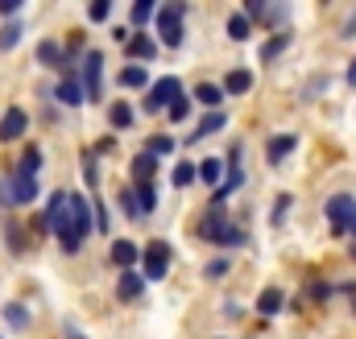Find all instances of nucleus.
<instances>
[{"instance_id": "27", "label": "nucleus", "mask_w": 356, "mask_h": 339, "mask_svg": "<svg viewBox=\"0 0 356 339\" xmlns=\"http://www.w3.org/2000/svg\"><path fill=\"white\" fill-rule=\"evenodd\" d=\"M199 178H203L207 186H220V182H224V162H220V158H203V162H199Z\"/></svg>"}, {"instance_id": "5", "label": "nucleus", "mask_w": 356, "mask_h": 339, "mask_svg": "<svg viewBox=\"0 0 356 339\" xmlns=\"http://www.w3.org/2000/svg\"><path fill=\"white\" fill-rule=\"evenodd\" d=\"M83 95L88 99H104V54L99 50H88L83 54Z\"/></svg>"}, {"instance_id": "37", "label": "nucleus", "mask_w": 356, "mask_h": 339, "mask_svg": "<svg viewBox=\"0 0 356 339\" xmlns=\"http://www.w3.org/2000/svg\"><path fill=\"white\" fill-rule=\"evenodd\" d=\"M145 154H154V158H166V154H175V141H170V137H154V141L145 145Z\"/></svg>"}, {"instance_id": "36", "label": "nucleus", "mask_w": 356, "mask_h": 339, "mask_svg": "<svg viewBox=\"0 0 356 339\" xmlns=\"http://www.w3.org/2000/svg\"><path fill=\"white\" fill-rule=\"evenodd\" d=\"M21 232H25V228H17V224L4 228V245H8L13 253H25V236H21Z\"/></svg>"}, {"instance_id": "26", "label": "nucleus", "mask_w": 356, "mask_h": 339, "mask_svg": "<svg viewBox=\"0 0 356 339\" xmlns=\"http://www.w3.org/2000/svg\"><path fill=\"white\" fill-rule=\"evenodd\" d=\"M4 323H8L13 331H25V327H29V306H21V302H8V306H4Z\"/></svg>"}, {"instance_id": "24", "label": "nucleus", "mask_w": 356, "mask_h": 339, "mask_svg": "<svg viewBox=\"0 0 356 339\" xmlns=\"http://www.w3.org/2000/svg\"><path fill=\"white\" fill-rule=\"evenodd\" d=\"M38 170H42V149H38V145H29V149L21 154V162H17V170H13V174H21V178H33Z\"/></svg>"}, {"instance_id": "48", "label": "nucleus", "mask_w": 356, "mask_h": 339, "mask_svg": "<svg viewBox=\"0 0 356 339\" xmlns=\"http://www.w3.org/2000/svg\"><path fill=\"white\" fill-rule=\"evenodd\" d=\"M353 253H356V245H353Z\"/></svg>"}, {"instance_id": "9", "label": "nucleus", "mask_w": 356, "mask_h": 339, "mask_svg": "<svg viewBox=\"0 0 356 339\" xmlns=\"http://www.w3.org/2000/svg\"><path fill=\"white\" fill-rule=\"evenodd\" d=\"M25 129H29L25 108H8V112L0 116V141H4V145H8V141H21V137H25Z\"/></svg>"}, {"instance_id": "25", "label": "nucleus", "mask_w": 356, "mask_h": 339, "mask_svg": "<svg viewBox=\"0 0 356 339\" xmlns=\"http://www.w3.org/2000/svg\"><path fill=\"white\" fill-rule=\"evenodd\" d=\"M133 195H137L141 215H149V211L158 207V190H154V182H137V186H133Z\"/></svg>"}, {"instance_id": "17", "label": "nucleus", "mask_w": 356, "mask_h": 339, "mask_svg": "<svg viewBox=\"0 0 356 339\" xmlns=\"http://www.w3.org/2000/svg\"><path fill=\"white\" fill-rule=\"evenodd\" d=\"M224 124H228V112H220V108H216V112H207V116H203V120L195 124V133H191V141H203V137H211V133H220Z\"/></svg>"}, {"instance_id": "3", "label": "nucleus", "mask_w": 356, "mask_h": 339, "mask_svg": "<svg viewBox=\"0 0 356 339\" xmlns=\"http://www.w3.org/2000/svg\"><path fill=\"white\" fill-rule=\"evenodd\" d=\"M323 211H327V220H332V232H336V236H348V224H353V215H356L353 195H332V199L323 203Z\"/></svg>"}, {"instance_id": "21", "label": "nucleus", "mask_w": 356, "mask_h": 339, "mask_svg": "<svg viewBox=\"0 0 356 339\" xmlns=\"http://www.w3.org/2000/svg\"><path fill=\"white\" fill-rule=\"evenodd\" d=\"M158 166H162V162H158L154 154H145V149H141V154L133 158V178H137V182H149V178L158 174Z\"/></svg>"}, {"instance_id": "35", "label": "nucleus", "mask_w": 356, "mask_h": 339, "mask_svg": "<svg viewBox=\"0 0 356 339\" xmlns=\"http://www.w3.org/2000/svg\"><path fill=\"white\" fill-rule=\"evenodd\" d=\"M154 13H158V4H154V0H137V4H133V25H145Z\"/></svg>"}, {"instance_id": "47", "label": "nucleus", "mask_w": 356, "mask_h": 339, "mask_svg": "<svg viewBox=\"0 0 356 339\" xmlns=\"http://www.w3.org/2000/svg\"><path fill=\"white\" fill-rule=\"evenodd\" d=\"M67 339H83V336H79V331H71V336H67Z\"/></svg>"}, {"instance_id": "33", "label": "nucleus", "mask_w": 356, "mask_h": 339, "mask_svg": "<svg viewBox=\"0 0 356 339\" xmlns=\"http://www.w3.org/2000/svg\"><path fill=\"white\" fill-rule=\"evenodd\" d=\"M290 203H294V195H286V190H282V195H277V203H273V215H269V224H273V228H282V224H286Z\"/></svg>"}, {"instance_id": "45", "label": "nucleus", "mask_w": 356, "mask_h": 339, "mask_svg": "<svg viewBox=\"0 0 356 339\" xmlns=\"http://www.w3.org/2000/svg\"><path fill=\"white\" fill-rule=\"evenodd\" d=\"M348 83L356 87V58H353V63H348Z\"/></svg>"}, {"instance_id": "18", "label": "nucleus", "mask_w": 356, "mask_h": 339, "mask_svg": "<svg viewBox=\"0 0 356 339\" xmlns=\"http://www.w3.org/2000/svg\"><path fill=\"white\" fill-rule=\"evenodd\" d=\"M120 87H124V91H141V87H149V71L137 67V63H129V67L120 71Z\"/></svg>"}, {"instance_id": "20", "label": "nucleus", "mask_w": 356, "mask_h": 339, "mask_svg": "<svg viewBox=\"0 0 356 339\" xmlns=\"http://www.w3.org/2000/svg\"><path fill=\"white\" fill-rule=\"evenodd\" d=\"M282 306H286V294H282L277 286L261 290V298H257V315H266V319H269V315H277Z\"/></svg>"}, {"instance_id": "46", "label": "nucleus", "mask_w": 356, "mask_h": 339, "mask_svg": "<svg viewBox=\"0 0 356 339\" xmlns=\"http://www.w3.org/2000/svg\"><path fill=\"white\" fill-rule=\"evenodd\" d=\"M348 232H353V236H356V215H353V224H348Z\"/></svg>"}, {"instance_id": "7", "label": "nucleus", "mask_w": 356, "mask_h": 339, "mask_svg": "<svg viewBox=\"0 0 356 339\" xmlns=\"http://www.w3.org/2000/svg\"><path fill=\"white\" fill-rule=\"evenodd\" d=\"M54 99L63 104V108H79V104H88V95H83V83H79V75L75 71H67L58 87H54Z\"/></svg>"}, {"instance_id": "29", "label": "nucleus", "mask_w": 356, "mask_h": 339, "mask_svg": "<svg viewBox=\"0 0 356 339\" xmlns=\"http://www.w3.org/2000/svg\"><path fill=\"white\" fill-rule=\"evenodd\" d=\"M249 29H253V25H249L245 13H232V17H228V38H232V42H249Z\"/></svg>"}, {"instance_id": "16", "label": "nucleus", "mask_w": 356, "mask_h": 339, "mask_svg": "<svg viewBox=\"0 0 356 339\" xmlns=\"http://www.w3.org/2000/svg\"><path fill=\"white\" fill-rule=\"evenodd\" d=\"M241 182H245V170H241V166H228V178L211 190V207H224V203H228V195H232Z\"/></svg>"}, {"instance_id": "22", "label": "nucleus", "mask_w": 356, "mask_h": 339, "mask_svg": "<svg viewBox=\"0 0 356 339\" xmlns=\"http://www.w3.org/2000/svg\"><path fill=\"white\" fill-rule=\"evenodd\" d=\"M220 99H224V87H216V83H199L195 87V104H203L207 112H216Z\"/></svg>"}, {"instance_id": "2", "label": "nucleus", "mask_w": 356, "mask_h": 339, "mask_svg": "<svg viewBox=\"0 0 356 339\" xmlns=\"http://www.w3.org/2000/svg\"><path fill=\"white\" fill-rule=\"evenodd\" d=\"M141 277L145 281H162L166 273H170V245H162V240H149L145 249H141Z\"/></svg>"}, {"instance_id": "10", "label": "nucleus", "mask_w": 356, "mask_h": 339, "mask_svg": "<svg viewBox=\"0 0 356 339\" xmlns=\"http://www.w3.org/2000/svg\"><path fill=\"white\" fill-rule=\"evenodd\" d=\"M108 261H112L120 273H129L133 265H141V249H137L133 240H112V249H108Z\"/></svg>"}, {"instance_id": "28", "label": "nucleus", "mask_w": 356, "mask_h": 339, "mask_svg": "<svg viewBox=\"0 0 356 339\" xmlns=\"http://www.w3.org/2000/svg\"><path fill=\"white\" fill-rule=\"evenodd\" d=\"M108 120H112V129H133V108H129L124 99H116V104L108 108Z\"/></svg>"}, {"instance_id": "31", "label": "nucleus", "mask_w": 356, "mask_h": 339, "mask_svg": "<svg viewBox=\"0 0 356 339\" xmlns=\"http://www.w3.org/2000/svg\"><path fill=\"white\" fill-rule=\"evenodd\" d=\"M195 178H199V170H195V162H178V166H175V174H170V182H175L178 190H182V186H191Z\"/></svg>"}, {"instance_id": "8", "label": "nucleus", "mask_w": 356, "mask_h": 339, "mask_svg": "<svg viewBox=\"0 0 356 339\" xmlns=\"http://www.w3.org/2000/svg\"><path fill=\"white\" fill-rule=\"evenodd\" d=\"M71 232L79 240L91 236V199L88 195H71Z\"/></svg>"}, {"instance_id": "40", "label": "nucleus", "mask_w": 356, "mask_h": 339, "mask_svg": "<svg viewBox=\"0 0 356 339\" xmlns=\"http://www.w3.org/2000/svg\"><path fill=\"white\" fill-rule=\"evenodd\" d=\"M166 112H170V120H175V124H178V120H186V116H191V99H186V95H178Z\"/></svg>"}, {"instance_id": "12", "label": "nucleus", "mask_w": 356, "mask_h": 339, "mask_svg": "<svg viewBox=\"0 0 356 339\" xmlns=\"http://www.w3.org/2000/svg\"><path fill=\"white\" fill-rule=\"evenodd\" d=\"M141 294H145V277H141L137 269L120 273V281H116V298H120V302H137Z\"/></svg>"}, {"instance_id": "19", "label": "nucleus", "mask_w": 356, "mask_h": 339, "mask_svg": "<svg viewBox=\"0 0 356 339\" xmlns=\"http://www.w3.org/2000/svg\"><path fill=\"white\" fill-rule=\"evenodd\" d=\"M249 87H253V71L236 67V71H228V79H224V95H245Z\"/></svg>"}, {"instance_id": "14", "label": "nucleus", "mask_w": 356, "mask_h": 339, "mask_svg": "<svg viewBox=\"0 0 356 339\" xmlns=\"http://www.w3.org/2000/svg\"><path fill=\"white\" fill-rule=\"evenodd\" d=\"M294 145H298V137H294V133H277V137H269V145H266L269 166H282V162H286V154H294Z\"/></svg>"}, {"instance_id": "11", "label": "nucleus", "mask_w": 356, "mask_h": 339, "mask_svg": "<svg viewBox=\"0 0 356 339\" xmlns=\"http://www.w3.org/2000/svg\"><path fill=\"white\" fill-rule=\"evenodd\" d=\"M38 63H42V67H54V71H63V75L75 71V67H67V50H63L54 38H46V42L38 46Z\"/></svg>"}, {"instance_id": "4", "label": "nucleus", "mask_w": 356, "mask_h": 339, "mask_svg": "<svg viewBox=\"0 0 356 339\" xmlns=\"http://www.w3.org/2000/svg\"><path fill=\"white\" fill-rule=\"evenodd\" d=\"M178 95H182V83H178L175 75H162L158 83H149V91H145V112H162V108H170Z\"/></svg>"}, {"instance_id": "13", "label": "nucleus", "mask_w": 356, "mask_h": 339, "mask_svg": "<svg viewBox=\"0 0 356 339\" xmlns=\"http://www.w3.org/2000/svg\"><path fill=\"white\" fill-rule=\"evenodd\" d=\"M124 50H129V58H137V67H141V63H149V58L158 54V42H154L149 33H133V38L124 42Z\"/></svg>"}, {"instance_id": "39", "label": "nucleus", "mask_w": 356, "mask_h": 339, "mask_svg": "<svg viewBox=\"0 0 356 339\" xmlns=\"http://www.w3.org/2000/svg\"><path fill=\"white\" fill-rule=\"evenodd\" d=\"M228 269H232V261H228V256H216V261H207V277H211V281H220Z\"/></svg>"}, {"instance_id": "34", "label": "nucleus", "mask_w": 356, "mask_h": 339, "mask_svg": "<svg viewBox=\"0 0 356 339\" xmlns=\"http://www.w3.org/2000/svg\"><path fill=\"white\" fill-rule=\"evenodd\" d=\"M21 33H25V29H21V21H8V25L0 29V50H13V46L21 42Z\"/></svg>"}, {"instance_id": "1", "label": "nucleus", "mask_w": 356, "mask_h": 339, "mask_svg": "<svg viewBox=\"0 0 356 339\" xmlns=\"http://www.w3.org/2000/svg\"><path fill=\"white\" fill-rule=\"evenodd\" d=\"M154 17H158V33H162V46L178 50V46H182V33H186V29H182L186 4H182V0H175V4H162V8H158Z\"/></svg>"}, {"instance_id": "43", "label": "nucleus", "mask_w": 356, "mask_h": 339, "mask_svg": "<svg viewBox=\"0 0 356 339\" xmlns=\"http://www.w3.org/2000/svg\"><path fill=\"white\" fill-rule=\"evenodd\" d=\"M327 294H332V286H323V281H315V286H311V298H315V302H323Z\"/></svg>"}, {"instance_id": "44", "label": "nucleus", "mask_w": 356, "mask_h": 339, "mask_svg": "<svg viewBox=\"0 0 356 339\" xmlns=\"http://www.w3.org/2000/svg\"><path fill=\"white\" fill-rule=\"evenodd\" d=\"M340 38H356V17L348 21V25H344V33H340Z\"/></svg>"}, {"instance_id": "23", "label": "nucleus", "mask_w": 356, "mask_h": 339, "mask_svg": "<svg viewBox=\"0 0 356 339\" xmlns=\"http://www.w3.org/2000/svg\"><path fill=\"white\" fill-rule=\"evenodd\" d=\"M290 42H294V33H286V29H277V33L269 38L266 46H261V63H273V58H277V54H282V50H286Z\"/></svg>"}, {"instance_id": "38", "label": "nucleus", "mask_w": 356, "mask_h": 339, "mask_svg": "<svg viewBox=\"0 0 356 339\" xmlns=\"http://www.w3.org/2000/svg\"><path fill=\"white\" fill-rule=\"evenodd\" d=\"M83 178H88L91 190L99 186V166H95V154H83Z\"/></svg>"}, {"instance_id": "6", "label": "nucleus", "mask_w": 356, "mask_h": 339, "mask_svg": "<svg viewBox=\"0 0 356 339\" xmlns=\"http://www.w3.org/2000/svg\"><path fill=\"white\" fill-rule=\"evenodd\" d=\"M0 182H4V199H8V207H29V203L38 199V182H33V178L4 174Z\"/></svg>"}, {"instance_id": "42", "label": "nucleus", "mask_w": 356, "mask_h": 339, "mask_svg": "<svg viewBox=\"0 0 356 339\" xmlns=\"http://www.w3.org/2000/svg\"><path fill=\"white\" fill-rule=\"evenodd\" d=\"M21 13V0H0V17H17Z\"/></svg>"}, {"instance_id": "32", "label": "nucleus", "mask_w": 356, "mask_h": 339, "mask_svg": "<svg viewBox=\"0 0 356 339\" xmlns=\"http://www.w3.org/2000/svg\"><path fill=\"white\" fill-rule=\"evenodd\" d=\"M116 199H120V211H124L129 220H141V207H137V195H133V186H124Z\"/></svg>"}, {"instance_id": "30", "label": "nucleus", "mask_w": 356, "mask_h": 339, "mask_svg": "<svg viewBox=\"0 0 356 339\" xmlns=\"http://www.w3.org/2000/svg\"><path fill=\"white\" fill-rule=\"evenodd\" d=\"M245 240H249V236H245V232H241L236 224H224V232L216 236V245H224V249H241Z\"/></svg>"}, {"instance_id": "15", "label": "nucleus", "mask_w": 356, "mask_h": 339, "mask_svg": "<svg viewBox=\"0 0 356 339\" xmlns=\"http://www.w3.org/2000/svg\"><path fill=\"white\" fill-rule=\"evenodd\" d=\"M224 224H228V220H224V207H211V211H207V215L199 220V240L216 245V236L224 232Z\"/></svg>"}, {"instance_id": "41", "label": "nucleus", "mask_w": 356, "mask_h": 339, "mask_svg": "<svg viewBox=\"0 0 356 339\" xmlns=\"http://www.w3.org/2000/svg\"><path fill=\"white\" fill-rule=\"evenodd\" d=\"M108 13H112V4H108V0H95V4H88V21H108Z\"/></svg>"}]
</instances>
